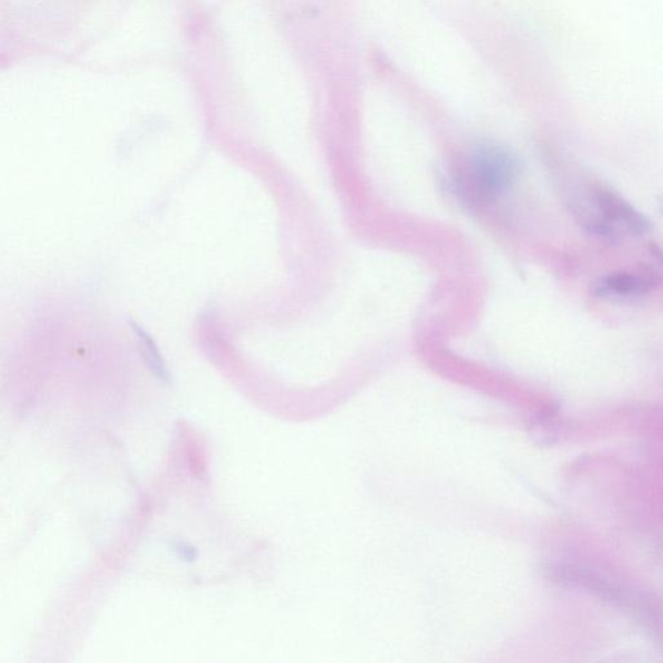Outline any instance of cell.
Listing matches in <instances>:
<instances>
[{"label": "cell", "instance_id": "cell-2", "mask_svg": "<svg viewBox=\"0 0 663 663\" xmlns=\"http://www.w3.org/2000/svg\"><path fill=\"white\" fill-rule=\"evenodd\" d=\"M520 174V159L508 148L484 143L464 157L452 176L455 194L466 203L485 205L511 188Z\"/></svg>", "mask_w": 663, "mask_h": 663}, {"label": "cell", "instance_id": "cell-1", "mask_svg": "<svg viewBox=\"0 0 663 663\" xmlns=\"http://www.w3.org/2000/svg\"><path fill=\"white\" fill-rule=\"evenodd\" d=\"M571 205L581 227L600 239L617 241L641 236L650 230L649 219L643 213L602 183L575 187Z\"/></svg>", "mask_w": 663, "mask_h": 663}, {"label": "cell", "instance_id": "cell-5", "mask_svg": "<svg viewBox=\"0 0 663 663\" xmlns=\"http://www.w3.org/2000/svg\"><path fill=\"white\" fill-rule=\"evenodd\" d=\"M171 550L177 554L178 559L183 562H195L198 559L197 548L185 541H174L171 543Z\"/></svg>", "mask_w": 663, "mask_h": 663}, {"label": "cell", "instance_id": "cell-4", "mask_svg": "<svg viewBox=\"0 0 663 663\" xmlns=\"http://www.w3.org/2000/svg\"><path fill=\"white\" fill-rule=\"evenodd\" d=\"M132 331L137 334L139 343H140V351L143 355L146 364L152 370L153 375L157 379L161 380L164 384H170V373L165 367L164 360L161 354L157 351V346L153 342L152 337L147 333L137 322H131Z\"/></svg>", "mask_w": 663, "mask_h": 663}, {"label": "cell", "instance_id": "cell-3", "mask_svg": "<svg viewBox=\"0 0 663 663\" xmlns=\"http://www.w3.org/2000/svg\"><path fill=\"white\" fill-rule=\"evenodd\" d=\"M661 274L653 268L620 270L599 277L592 284V293L601 298H635L650 293L661 284Z\"/></svg>", "mask_w": 663, "mask_h": 663}]
</instances>
